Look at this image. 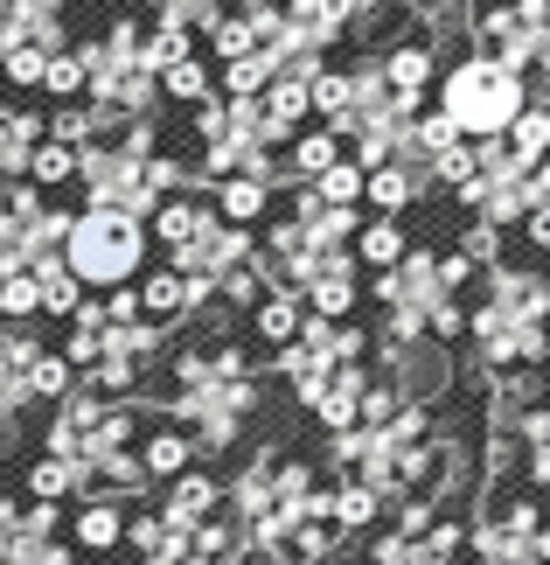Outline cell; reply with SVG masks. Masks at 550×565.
<instances>
[{
	"mask_svg": "<svg viewBox=\"0 0 550 565\" xmlns=\"http://www.w3.org/2000/svg\"><path fill=\"white\" fill-rule=\"evenodd\" d=\"M300 321H306V300H300L293 287H272V294L251 308V335L266 342V350H285V342L300 335Z\"/></svg>",
	"mask_w": 550,
	"mask_h": 565,
	"instance_id": "obj_16",
	"label": "cell"
},
{
	"mask_svg": "<svg viewBox=\"0 0 550 565\" xmlns=\"http://www.w3.org/2000/svg\"><path fill=\"white\" fill-rule=\"evenodd\" d=\"M153 258V237L140 216H119V210H77L71 216V237H63V266H71L84 287L112 294V287H133Z\"/></svg>",
	"mask_w": 550,
	"mask_h": 565,
	"instance_id": "obj_3",
	"label": "cell"
},
{
	"mask_svg": "<svg viewBox=\"0 0 550 565\" xmlns=\"http://www.w3.org/2000/svg\"><path fill=\"white\" fill-rule=\"evenodd\" d=\"M126 545V510L119 503H77L71 510V552H105L112 558Z\"/></svg>",
	"mask_w": 550,
	"mask_h": 565,
	"instance_id": "obj_15",
	"label": "cell"
},
{
	"mask_svg": "<svg viewBox=\"0 0 550 565\" xmlns=\"http://www.w3.org/2000/svg\"><path fill=\"white\" fill-rule=\"evenodd\" d=\"M418 203H425V182H418L411 168H398V161L369 168V189H363V210H369V216H405V210H418Z\"/></svg>",
	"mask_w": 550,
	"mask_h": 565,
	"instance_id": "obj_14",
	"label": "cell"
},
{
	"mask_svg": "<svg viewBox=\"0 0 550 565\" xmlns=\"http://www.w3.org/2000/svg\"><path fill=\"white\" fill-rule=\"evenodd\" d=\"M369 300L377 308H418V315H432L439 300H460L439 287V245H411L390 273H369Z\"/></svg>",
	"mask_w": 550,
	"mask_h": 565,
	"instance_id": "obj_6",
	"label": "cell"
},
{
	"mask_svg": "<svg viewBox=\"0 0 550 565\" xmlns=\"http://www.w3.org/2000/svg\"><path fill=\"white\" fill-rule=\"evenodd\" d=\"M71 391H77V371H71V356H63V350H42L29 363V398L35 405H63Z\"/></svg>",
	"mask_w": 550,
	"mask_h": 565,
	"instance_id": "obj_24",
	"label": "cell"
},
{
	"mask_svg": "<svg viewBox=\"0 0 550 565\" xmlns=\"http://www.w3.org/2000/svg\"><path fill=\"white\" fill-rule=\"evenodd\" d=\"M216 510H224V475H209V468H188V475H174V482H168V495H161V516H168V524H182V531L209 524Z\"/></svg>",
	"mask_w": 550,
	"mask_h": 565,
	"instance_id": "obj_7",
	"label": "cell"
},
{
	"mask_svg": "<svg viewBox=\"0 0 550 565\" xmlns=\"http://www.w3.org/2000/svg\"><path fill=\"white\" fill-rule=\"evenodd\" d=\"M314 189H321V203H335V210H363V189H369V175H363V168L342 154V161L327 168V175H321Z\"/></svg>",
	"mask_w": 550,
	"mask_h": 565,
	"instance_id": "obj_28",
	"label": "cell"
},
{
	"mask_svg": "<svg viewBox=\"0 0 550 565\" xmlns=\"http://www.w3.org/2000/svg\"><path fill=\"white\" fill-rule=\"evenodd\" d=\"M348 119V71L342 63H327L314 77V126H342Z\"/></svg>",
	"mask_w": 550,
	"mask_h": 565,
	"instance_id": "obj_29",
	"label": "cell"
},
{
	"mask_svg": "<svg viewBox=\"0 0 550 565\" xmlns=\"http://www.w3.org/2000/svg\"><path fill=\"white\" fill-rule=\"evenodd\" d=\"M105 565H140V558H133V552H126V558H119V552H112V558H105Z\"/></svg>",
	"mask_w": 550,
	"mask_h": 565,
	"instance_id": "obj_36",
	"label": "cell"
},
{
	"mask_svg": "<svg viewBox=\"0 0 550 565\" xmlns=\"http://www.w3.org/2000/svg\"><path fill=\"white\" fill-rule=\"evenodd\" d=\"M516 258H550V203H537L516 224Z\"/></svg>",
	"mask_w": 550,
	"mask_h": 565,
	"instance_id": "obj_32",
	"label": "cell"
},
{
	"mask_svg": "<svg viewBox=\"0 0 550 565\" xmlns=\"http://www.w3.org/2000/svg\"><path fill=\"white\" fill-rule=\"evenodd\" d=\"M327 510H335V531L356 545V537H369V531H384V495L377 489H363V482H327Z\"/></svg>",
	"mask_w": 550,
	"mask_h": 565,
	"instance_id": "obj_12",
	"label": "cell"
},
{
	"mask_svg": "<svg viewBox=\"0 0 550 565\" xmlns=\"http://www.w3.org/2000/svg\"><path fill=\"white\" fill-rule=\"evenodd\" d=\"M224 565H285V558H279L272 545H258V537H237V552H230Z\"/></svg>",
	"mask_w": 550,
	"mask_h": 565,
	"instance_id": "obj_33",
	"label": "cell"
},
{
	"mask_svg": "<svg viewBox=\"0 0 550 565\" xmlns=\"http://www.w3.org/2000/svg\"><path fill=\"white\" fill-rule=\"evenodd\" d=\"M50 140H63V147H91L98 140V113H91V105H56V113H50Z\"/></svg>",
	"mask_w": 550,
	"mask_h": 565,
	"instance_id": "obj_30",
	"label": "cell"
},
{
	"mask_svg": "<svg viewBox=\"0 0 550 565\" xmlns=\"http://www.w3.org/2000/svg\"><path fill=\"white\" fill-rule=\"evenodd\" d=\"M530 98H537L530 77L509 71V63L488 56V50H474V42H460L446 56V71H439V84H432V105L453 119L460 140H502Z\"/></svg>",
	"mask_w": 550,
	"mask_h": 565,
	"instance_id": "obj_2",
	"label": "cell"
},
{
	"mask_svg": "<svg viewBox=\"0 0 550 565\" xmlns=\"http://www.w3.org/2000/svg\"><path fill=\"white\" fill-rule=\"evenodd\" d=\"M543 300H550V273H543Z\"/></svg>",
	"mask_w": 550,
	"mask_h": 565,
	"instance_id": "obj_39",
	"label": "cell"
},
{
	"mask_svg": "<svg viewBox=\"0 0 550 565\" xmlns=\"http://www.w3.org/2000/svg\"><path fill=\"white\" fill-rule=\"evenodd\" d=\"M35 315H42L35 273H8V279H0V321H8V329H21V321H35Z\"/></svg>",
	"mask_w": 550,
	"mask_h": 565,
	"instance_id": "obj_27",
	"label": "cell"
},
{
	"mask_svg": "<svg viewBox=\"0 0 550 565\" xmlns=\"http://www.w3.org/2000/svg\"><path fill=\"white\" fill-rule=\"evenodd\" d=\"M209 224H216V203H209V195H168V203L147 216V237L174 258L182 245H195V237H203Z\"/></svg>",
	"mask_w": 550,
	"mask_h": 565,
	"instance_id": "obj_8",
	"label": "cell"
},
{
	"mask_svg": "<svg viewBox=\"0 0 550 565\" xmlns=\"http://www.w3.org/2000/svg\"><path fill=\"white\" fill-rule=\"evenodd\" d=\"M453 245L467 252V258H474L481 273H495L502 258H509V231H495V224H481V216H467V224L453 231Z\"/></svg>",
	"mask_w": 550,
	"mask_h": 565,
	"instance_id": "obj_25",
	"label": "cell"
},
{
	"mask_svg": "<svg viewBox=\"0 0 550 565\" xmlns=\"http://www.w3.org/2000/svg\"><path fill=\"white\" fill-rule=\"evenodd\" d=\"M439 287H446V294H467V287H481V266L460 245H439Z\"/></svg>",
	"mask_w": 550,
	"mask_h": 565,
	"instance_id": "obj_31",
	"label": "cell"
},
{
	"mask_svg": "<svg viewBox=\"0 0 550 565\" xmlns=\"http://www.w3.org/2000/svg\"><path fill=\"white\" fill-rule=\"evenodd\" d=\"M272 77H279V56L272 50H251V56H237V63L216 71V98H258Z\"/></svg>",
	"mask_w": 550,
	"mask_h": 565,
	"instance_id": "obj_21",
	"label": "cell"
},
{
	"mask_svg": "<svg viewBox=\"0 0 550 565\" xmlns=\"http://www.w3.org/2000/svg\"><path fill=\"white\" fill-rule=\"evenodd\" d=\"M21 182H35L42 195H71V189H77V147L42 140L35 154H29V175H21Z\"/></svg>",
	"mask_w": 550,
	"mask_h": 565,
	"instance_id": "obj_20",
	"label": "cell"
},
{
	"mask_svg": "<svg viewBox=\"0 0 550 565\" xmlns=\"http://www.w3.org/2000/svg\"><path fill=\"white\" fill-rule=\"evenodd\" d=\"M188 56H203V35H195L188 21H174V14H153L147 21V71L161 77L168 63H188Z\"/></svg>",
	"mask_w": 550,
	"mask_h": 565,
	"instance_id": "obj_17",
	"label": "cell"
},
{
	"mask_svg": "<svg viewBox=\"0 0 550 565\" xmlns=\"http://www.w3.org/2000/svg\"><path fill=\"white\" fill-rule=\"evenodd\" d=\"M161 98H168V105H188V113H195L203 98H216V63H209V56L168 63V71H161Z\"/></svg>",
	"mask_w": 550,
	"mask_h": 565,
	"instance_id": "obj_19",
	"label": "cell"
},
{
	"mask_svg": "<svg viewBox=\"0 0 550 565\" xmlns=\"http://www.w3.org/2000/svg\"><path fill=\"white\" fill-rule=\"evenodd\" d=\"M203 50H209V63L224 71V63H237V56H251L258 50V29H251V14H216L209 29H203Z\"/></svg>",
	"mask_w": 550,
	"mask_h": 565,
	"instance_id": "obj_23",
	"label": "cell"
},
{
	"mask_svg": "<svg viewBox=\"0 0 550 565\" xmlns=\"http://www.w3.org/2000/svg\"><path fill=\"white\" fill-rule=\"evenodd\" d=\"M35 565H77V552H71V537H56V545H50V552H42Z\"/></svg>",
	"mask_w": 550,
	"mask_h": 565,
	"instance_id": "obj_34",
	"label": "cell"
},
{
	"mask_svg": "<svg viewBox=\"0 0 550 565\" xmlns=\"http://www.w3.org/2000/svg\"><path fill=\"white\" fill-rule=\"evenodd\" d=\"M502 147H509V161H522V168H537L543 154H550V98H530L516 113V126L502 134Z\"/></svg>",
	"mask_w": 550,
	"mask_h": 565,
	"instance_id": "obj_18",
	"label": "cell"
},
{
	"mask_svg": "<svg viewBox=\"0 0 550 565\" xmlns=\"http://www.w3.org/2000/svg\"><path fill=\"white\" fill-rule=\"evenodd\" d=\"M460 8H467V14H474V8H488V0H460Z\"/></svg>",
	"mask_w": 550,
	"mask_h": 565,
	"instance_id": "obj_38",
	"label": "cell"
},
{
	"mask_svg": "<svg viewBox=\"0 0 550 565\" xmlns=\"http://www.w3.org/2000/svg\"><path fill=\"white\" fill-rule=\"evenodd\" d=\"M209 203H216V216H224V224H237V231H258V224L272 216V203H279V195H272L266 182H251V175H224Z\"/></svg>",
	"mask_w": 550,
	"mask_h": 565,
	"instance_id": "obj_13",
	"label": "cell"
},
{
	"mask_svg": "<svg viewBox=\"0 0 550 565\" xmlns=\"http://www.w3.org/2000/svg\"><path fill=\"white\" fill-rule=\"evenodd\" d=\"M8 113H14V105H8V84H0V119H8Z\"/></svg>",
	"mask_w": 550,
	"mask_h": 565,
	"instance_id": "obj_37",
	"label": "cell"
},
{
	"mask_svg": "<svg viewBox=\"0 0 550 565\" xmlns=\"http://www.w3.org/2000/svg\"><path fill=\"white\" fill-rule=\"evenodd\" d=\"M377 63H384V84L405 105V119H418L425 98H432V84H439V71H446V50H439L425 29H411V35L390 42V50H377Z\"/></svg>",
	"mask_w": 550,
	"mask_h": 565,
	"instance_id": "obj_5",
	"label": "cell"
},
{
	"mask_svg": "<svg viewBox=\"0 0 550 565\" xmlns=\"http://www.w3.org/2000/svg\"><path fill=\"white\" fill-rule=\"evenodd\" d=\"M342 154H348V140L335 134V126H300V134L285 140V175H293V182H321Z\"/></svg>",
	"mask_w": 550,
	"mask_h": 565,
	"instance_id": "obj_11",
	"label": "cell"
},
{
	"mask_svg": "<svg viewBox=\"0 0 550 565\" xmlns=\"http://www.w3.org/2000/svg\"><path fill=\"white\" fill-rule=\"evenodd\" d=\"M42 71H50V50H35V42L0 50V84H8V92H42Z\"/></svg>",
	"mask_w": 550,
	"mask_h": 565,
	"instance_id": "obj_26",
	"label": "cell"
},
{
	"mask_svg": "<svg viewBox=\"0 0 550 565\" xmlns=\"http://www.w3.org/2000/svg\"><path fill=\"white\" fill-rule=\"evenodd\" d=\"M21 489H29V503H84L91 468H84V461H56V454H35L29 475H21Z\"/></svg>",
	"mask_w": 550,
	"mask_h": 565,
	"instance_id": "obj_9",
	"label": "cell"
},
{
	"mask_svg": "<svg viewBox=\"0 0 550 565\" xmlns=\"http://www.w3.org/2000/svg\"><path fill=\"white\" fill-rule=\"evenodd\" d=\"M543 98H550V92H543Z\"/></svg>",
	"mask_w": 550,
	"mask_h": 565,
	"instance_id": "obj_40",
	"label": "cell"
},
{
	"mask_svg": "<svg viewBox=\"0 0 550 565\" xmlns=\"http://www.w3.org/2000/svg\"><path fill=\"white\" fill-rule=\"evenodd\" d=\"M446 203L460 216H481V224H495V231L516 237V224L537 210V182H530V168H522V161H509V147H502V140H481V168L446 195Z\"/></svg>",
	"mask_w": 550,
	"mask_h": 565,
	"instance_id": "obj_4",
	"label": "cell"
},
{
	"mask_svg": "<svg viewBox=\"0 0 550 565\" xmlns=\"http://www.w3.org/2000/svg\"><path fill=\"white\" fill-rule=\"evenodd\" d=\"M530 182H537V203H550V154H543V161L530 168Z\"/></svg>",
	"mask_w": 550,
	"mask_h": 565,
	"instance_id": "obj_35",
	"label": "cell"
},
{
	"mask_svg": "<svg viewBox=\"0 0 550 565\" xmlns=\"http://www.w3.org/2000/svg\"><path fill=\"white\" fill-rule=\"evenodd\" d=\"M140 461H147V475H153V482H174V475L203 468V461H195V440H188V433H174V426H161V433H153V440L140 447Z\"/></svg>",
	"mask_w": 550,
	"mask_h": 565,
	"instance_id": "obj_22",
	"label": "cell"
},
{
	"mask_svg": "<svg viewBox=\"0 0 550 565\" xmlns=\"http://www.w3.org/2000/svg\"><path fill=\"white\" fill-rule=\"evenodd\" d=\"M467 342H474V371L495 384L550 371V300L543 273L530 258H502L495 273H481V294L467 300Z\"/></svg>",
	"mask_w": 550,
	"mask_h": 565,
	"instance_id": "obj_1",
	"label": "cell"
},
{
	"mask_svg": "<svg viewBox=\"0 0 550 565\" xmlns=\"http://www.w3.org/2000/svg\"><path fill=\"white\" fill-rule=\"evenodd\" d=\"M411 245H418V237L405 231V216H369L363 210V231H356V245H348V252H356L363 273H390Z\"/></svg>",
	"mask_w": 550,
	"mask_h": 565,
	"instance_id": "obj_10",
	"label": "cell"
}]
</instances>
